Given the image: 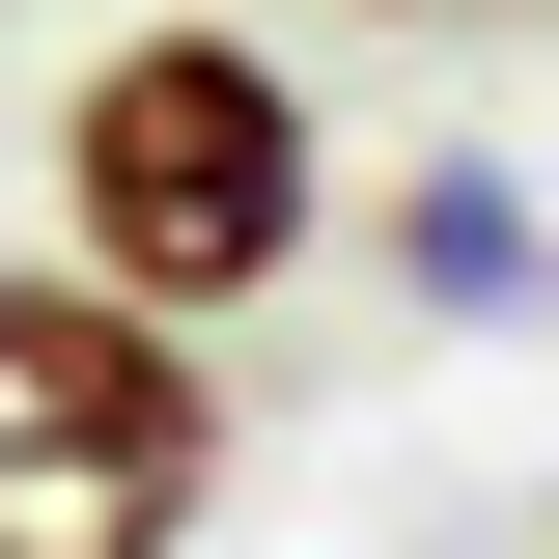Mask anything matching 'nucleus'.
<instances>
[{
  "mask_svg": "<svg viewBox=\"0 0 559 559\" xmlns=\"http://www.w3.org/2000/svg\"><path fill=\"white\" fill-rule=\"evenodd\" d=\"M224 503V392L168 308H112V280H0V559H168Z\"/></svg>",
  "mask_w": 559,
  "mask_h": 559,
  "instance_id": "f03ea898",
  "label": "nucleus"
},
{
  "mask_svg": "<svg viewBox=\"0 0 559 559\" xmlns=\"http://www.w3.org/2000/svg\"><path fill=\"white\" fill-rule=\"evenodd\" d=\"M308 224H336V140H308V84H280L224 0L197 28H112V57L57 84V252L112 280V308L224 336V308L308 280Z\"/></svg>",
  "mask_w": 559,
  "mask_h": 559,
  "instance_id": "f257e3e1",
  "label": "nucleus"
},
{
  "mask_svg": "<svg viewBox=\"0 0 559 559\" xmlns=\"http://www.w3.org/2000/svg\"><path fill=\"white\" fill-rule=\"evenodd\" d=\"M392 280H419V308H532V197H503V168H419V197H392Z\"/></svg>",
  "mask_w": 559,
  "mask_h": 559,
  "instance_id": "7ed1b4c3",
  "label": "nucleus"
}]
</instances>
